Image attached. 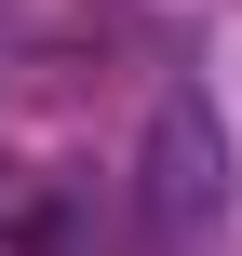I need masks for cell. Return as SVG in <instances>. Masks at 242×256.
Here are the masks:
<instances>
[{"instance_id": "6da1fadb", "label": "cell", "mask_w": 242, "mask_h": 256, "mask_svg": "<svg viewBox=\"0 0 242 256\" xmlns=\"http://www.w3.org/2000/svg\"><path fill=\"white\" fill-rule=\"evenodd\" d=\"M216 202H229V148H216V122L175 94V108L148 122V230L189 243V230H216Z\"/></svg>"}]
</instances>
